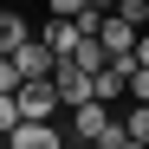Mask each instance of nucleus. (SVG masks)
Returning a JSON list of instances; mask_svg holds the SVG:
<instances>
[{
  "mask_svg": "<svg viewBox=\"0 0 149 149\" xmlns=\"http://www.w3.org/2000/svg\"><path fill=\"white\" fill-rule=\"evenodd\" d=\"M13 71H19V84H39V78H52V71H58V52H52V45L33 33V39L13 52Z\"/></svg>",
  "mask_w": 149,
  "mask_h": 149,
  "instance_id": "1",
  "label": "nucleus"
},
{
  "mask_svg": "<svg viewBox=\"0 0 149 149\" xmlns=\"http://www.w3.org/2000/svg\"><path fill=\"white\" fill-rule=\"evenodd\" d=\"M19 97V123H52L65 104H58V91H52V78H39V84H19L13 91Z\"/></svg>",
  "mask_w": 149,
  "mask_h": 149,
  "instance_id": "2",
  "label": "nucleus"
},
{
  "mask_svg": "<svg viewBox=\"0 0 149 149\" xmlns=\"http://www.w3.org/2000/svg\"><path fill=\"white\" fill-rule=\"evenodd\" d=\"M117 130V117H110V104H84V110H71V143H84V149H97Z\"/></svg>",
  "mask_w": 149,
  "mask_h": 149,
  "instance_id": "3",
  "label": "nucleus"
},
{
  "mask_svg": "<svg viewBox=\"0 0 149 149\" xmlns=\"http://www.w3.org/2000/svg\"><path fill=\"white\" fill-rule=\"evenodd\" d=\"M71 130H58V123H19V130L7 136V149H65Z\"/></svg>",
  "mask_w": 149,
  "mask_h": 149,
  "instance_id": "4",
  "label": "nucleus"
},
{
  "mask_svg": "<svg viewBox=\"0 0 149 149\" xmlns=\"http://www.w3.org/2000/svg\"><path fill=\"white\" fill-rule=\"evenodd\" d=\"M97 45H104L110 58H130V52H136V26H130L123 13H104V33H97Z\"/></svg>",
  "mask_w": 149,
  "mask_h": 149,
  "instance_id": "5",
  "label": "nucleus"
},
{
  "mask_svg": "<svg viewBox=\"0 0 149 149\" xmlns=\"http://www.w3.org/2000/svg\"><path fill=\"white\" fill-rule=\"evenodd\" d=\"M39 39L52 45L58 58H71V52L84 45V33H78V19H45V26H39Z\"/></svg>",
  "mask_w": 149,
  "mask_h": 149,
  "instance_id": "6",
  "label": "nucleus"
},
{
  "mask_svg": "<svg viewBox=\"0 0 149 149\" xmlns=\"http://www.w3.org/2000/svg\"><path fill=\"white\" fill-rule=\"evenodd\" d=\"M123 91H130V78H123L117 65H104V71H97V78H91V97H97V104H117Z\"/></svg>",
  "mask_w": 149,
  "mask_h": 149,
  "instance_id": "7",
  "label": "nucleus"
},
{
  "mask_svg": "<svg viewBox=\"0 0 149 149\" xmlns=\"http://www.w3.org/2000/svg\"><path fill=\"white\" fill-rule=\"evenodd\" d=\"M71 65H78V71H84V78H97V71H104V65H110V52H104V45H97V39H84V45H78V52H71Z\"/></svg>",
  "mask_w": 149,
  "mask_h": 149,
  "instance_id": "8",
  "label": "nucleus"
},
{
  "mask_svg": "<svg viewBox=\"0 0 149 149\" xmlns=\"http://www.w3.org/2000/svg\"><path fill=\"white\" fill-rule=\"evenodd\" d=\"M123 136H130V143H149V104H130V117H123Z\"/></svg>",
  "mask_w": 149,
  "mask_h": 149,
  "instance_id": "9",
  "label": "nucleus"
},
{
  "mask_svg": "<svg viewBox=\"0 0 149 149\" xmlns=\"http://www.w3.org/2000/svg\"><path fill=\"white\" fill-rule=\"evenodd\" d=\"M19 130V97H0V136Z\"/></svg>",
  "mask_w": 149,
  "mask_h": 149,
  "instance_id": "10",
  "label": "nucleus"
},
{
  "mask_svg": "<svg viewBox=\"0 0 149 149\" xmlns=\"http://www.w3.org/2000/svg\"><path fill=\"white\" fill-rule=\"evenodd\" d=\"M52 7V19H78V13H91V0H45Z\"/></svg>",
  "mask_w": 149,
  "mask_h": 149,
  "instance_id": "11",
  "label": "nucleus"
},
{
  "mask_svg": "<svg viewBox=\"0 0 149 149\" xmlns=\"http://www.w3.org/2000/svg\"><path fill=\"white\" fill-rule=\"evenodd\" d=\"M130 104H149V71H143V65L130 71Z\"/></svg>",
  "mask_w": 149,
  "mask_h": 149,
  "instance_id": "12",
  "label": "nucleus"
},
{
  "mask_svg": "<svg viewBox=\"0 0 149 149\" xmlns=\"http://www.w3.org/2000/svg\"><path fill=\"white\" fill-rule=\"evenodd\" d=\"M19 91V71H13V58H0V97H13Z\"/></svg>",
  "mask_w": 149,
  "mask_h": 149,
  "instance_id": "13",
  "label": "nucleus"
},
{
  "mask_svg": "<svg viewBox=\"0 0 149 149\" xmlns=\"http://www.w3.org/2000/svg\"><path fill=\"white\" fill-rule=\"evenodd\" d=\"M136 65L149 71V33H136Z\"/></svg>",
  "mask_w": 149,
  "mask_h": 149,
  "instance_id": "14",
  "label": "nucleus"
},
{
  "mask_svg": "<svg viewBox=\"0 0 149 149\" xmlns=\"http://www.w3.org/2000/svg\"><path fill=\"white\" fill-rule=\"evenodd\" d=\"M91 7H97V13H117V7H123V0H91Z\"/></svg>",
  "mask_w": 149,
  "mask_h": 149,
  "instance_id": "15",
  "label": "nucleus"
},
{
  "mask_svg": "<svg viewBox=\"0 0 149 149\" xmlns=\"http://www.w3.org/2000/svg\"><path fill=\"white\" fill-rule=\"evenodd\" d=\"M123 149H149V143H123Z\"/></svg>",
  "mask_w": 149,
  "mask_h": 149,
  "instance_id": "16",
  "label": "nucleus"
},
{
  "mask_svg": "<svg viewBox=\"0 0 149 149\" xmlns=\"http://www.w3.org/2000/svg\"><path fill=\"white\" fill-rule=\"evenodd\" d=\"M65 149H84V143H65Z\"/></svg>",
  "mask_w": 149,
  "mask_h": 149,
  "instance_id": "17",
  "label": "nucleus"
},
{
  "mask_svg": "<svg viewBox=\"0 0 149 149\" xmlns=\"http://www.w3.org/2000/svg\"><path fill=\"white\" fill-rule=\"evenodd\" d=\"M0 13H7V0H0Z\"/></svg>",
  "mask_w": 149,
  "mask_h": 149,
  "instance_id": "18",
  "label": "nucleus"
}]
</instances>
